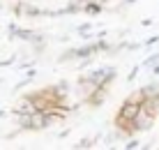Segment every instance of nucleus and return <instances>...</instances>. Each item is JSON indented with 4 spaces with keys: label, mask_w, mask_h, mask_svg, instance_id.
<instances>
[{
    "label": "nucleus",
    "mask_w": 159,
    "mask_h": 150,
    "mask_svg": "<svg viewBox=\"0 0 159 150\" xmlns=\"http://www.w3.org/2000/svg\"><path fill=\"white\" fill-rule=\"evenodd\" d=\"M5 115H7V111H0V120H2V118H5Z\"/></svg>",
    "instance_id": "393cba45"
},
{
    "label": "nucleus",
    "mask_w": 159,
    "mask_h": 150,
    "mask_svg": "<svg viewBox=\"0 0 159 150\" xmlns=\"http://www.w3.org/2000/svg\"><path fill=\"white\" fill-rule=\"evenodd\" d=\"M83 12V5L79 2V0H72V2H67L65 7H60V19L62 16H74V14H81Z\"/></svg>",
    "instance_id": "9b49d317"
},
{
    "label": "nucleus",
    "mask_w": 159,
    "mask_h": 150,
    "mask_svg": "<svg viewBox=\"0 0 159 150\" xmlns=\"http://www.w3.org/2000/svg\"><path fill=\"white\" fill-rule=\"evenodd\" d=\"M88 30H95V26H92V21H85V23H81V26H76V35H83V32H88Z\"/></svg>",
    "instance_id": "f3484780"
},
{
    "label": "nucleus",
    "mask_w": 159,
    "mask_h": 150,
    "mask_svg": "<svg viewBox=\"0 0 159 150\" xmlns=\"http://www.w3.org/2000/svg\"><path fill=\"white\" fill-rule=\"evenodd\" d=\"M139 113H141V104H139V102H131V99L125 97L116 115H120V118H125V120H134Z\"/></svg>",
    "instance_id": "39448f33"
},
{
    "label": "nucleus",
    "mask_w": 159,
    "mask_h": 150,
    "mask_svg": "<svg viewBox=\"0 0 159 150\" xmlns=\"http://www.w3.org/2000/svg\"><path fill=\"white\" fill-rule=\"evenodd\" d=\"M12 65H16V55H7L0 60V67H12Z\"/></svg>",
    "instance_id": "6ab92c4d"
},
{
    "label": "nucleus",
    "mask_w": 159,
    "mask_h": 150,
    "mask_svg": "<svg viewBox=\"0 0 159 150\" xmlns=\"http://www.w3.org/2000/svg\"><path fill=\"white\" fill-rule=\"evenodd\" d=\"M150 72H152V76H159V63L155 65V67H150Z\"/></svg>",
    "instance_id": "5701e85b"
},
{
    "label": "nucleus",
    "mask_w": 159,
    "mask_h": 150,
    "mask_svg": "<svg viewBox=\"0 0 159 150\" xmlns=\"http://www.w3.org/2000/svg\"><path fill=\"white\" fill-rule=\"evenodd\" d=\"M58 65H67V63H76V46H67L60 51V55L56 58Z\"/></svg>",
    "instance_id": "9d476101"
},
{
    "label": "nucleus",
    "mask_w": 159,
    "mask_h": 150,
    "mask_svg": "<svg viewBox=\"0 0 159 150\" xmlns=\"http://www.w3.org/2000/svg\"><path fill=\"white\" fill-rule=\"evenodd\" d=\"M2 9H5V5H2V2H0V12H2Z\"/></svg>",
    "instance_id": "cd10ccee"
},
{
    "label": "nucleus",
    "mask_w": 159,
    "mask_h": 150,
    "mask_svg": "<svg viewBox=\"0 0 159 150\" xmlns=\"http://www.w3.org/2000/svg\"><path fill=\"white\" fill-rule=\"evenodd\" d=\"M104 37H108V30H99L97 32V40H104Z\"/></svg>",
    "instance_id": "4be33fe9"
},
{
    "label": "nucleus",
    "mask_w": 159,
    "mask_h": 150,
    "mask_svg": "<svg viewBox=\"0 0 159 150\" xmlns=\"http://www.w3.org/2000/svg\"><path fill=\"white\" fill-rule=\"evenodd\" d=\"M56 42H69V35H60V37H56Z\"/></svg>",
    "instance_id": "b1692460"
},
{
    "label": "nucleus",
    "mask_w": 159,
    "mask_h": 150,
    "mask_svg": "<svg viewBox=\"0 0 159 150\" xmlns=\"http://www.w3.org/2000/svg\"><path fill=\"white\" fill-rule=\"evenodd\" d=\"M141 106H143V109L148 111V113L159 115V92H155V95H150V97H145Z\"/></svg>",
    "instance_id": "1a4fd4ad"
},
{
    "label": "nucleus",
    "mask_w": 159,
    "mask_h": 150,
    "mask_svg": "<svg viewBox=\"0 0 159 150\" xmlns=\"http://www.w3.org/2000/svg\"><path fill=\"white\" fill-rule=\"evenodd\" d=\"M32 2H42V0H32Z\"/></svg>",
    "instance_id": "c756f323"
},
{
    "label": "nucleus",
    "mask_w": 159,
    "mask_h": 150,
    "mask_svg": "<svg viewBox=\"0 0 159 150\" xmlns=\"http://www.w3.org/2000/svg\"><path fill=\"white\" fill-rule=\"evenodd\" d=\"M30 46H32V55H35V58H39V55L46 53L48 42H37V44H30Z\"/></svg>",
    "instance_id": "f8f14e48"
},
{
    "label": "nucleus",
    "mask_w": 159,
    "mask_h": 150,
    "mask_svg": "<svg viewBox=\"0 0 159 150\" xmlns=\"http://www.w3.org/2000/svg\"><path fill=\"white\" fill-rule=\"evenodd\" d=\"M136 148H143V143H141L136 136H129V138H125V150H136Z\"/></svg>",
    "instance_id": "2eb2a0df"
},
{
    "label": "nucleus",
    "mask_w": 159,
    "mask_h": 150,
    "mask_svg": "<svg viewBox=\"0 0 159 150\" xmlns=\"http://www.w3.org/2000/svg\"><path fill=\"white\" fill-rule=\"evenodd\" d=\"M99 2H104V5H108V2H111V0H99Z\"/></svg>",
    "instance_id": "bb28decb"
},
{
    "label": "nucleus",
    "mask_w": 159,
    "mask_h": 150,
    "mask_svg": "<svg viewBox=\"0 0 159 150\" xmlns=\"http://www.w3.org/2000/svg\"><path fill=\"white\" fill-rule=\"evenodd\" d=\"M99 42L97 40H88L85 44H81V46H76V63H79L81 58H95V55H99Z\"/></svg>",
    "instance_id": "423d86ee"
},
{
    "label": "nucleus",
    "mask_w": 159,
    "mask_h": 150,
    "mask_svg": "<svg viewBox=\"0 0 159 150\" xmlns=\"http://www.w3.org/2000/svg\"><path fill=\"white\" fill-rule=\"evenodd\" d=\"M30 81H32V79H28V76H25L23 81H19V83H16V86L12 88V95H16V92H21V90H25V88L30 86Z\"/></svg>",
    "instance_id": "dca6fc26"
},
{
    "label": "nucleus",
    "mask_w": 159,
    "mask_h": 150,
    "mask_svg": "<svg viewBox=\"0 0 159 150\" xmlns=\"http://www.w3.org/2000/svg\"><path fill=\"white\" fill-rule=\"evenodd\" d=\"M85 76H88V81L92 83V86H97V88H111L113 86V81H116V76H118V69L113 67V65H102V67H92L90 72H85Z\"/></svg>",
    "instance_id": "f257e3e1"
},
{
    "label": "nucleus",
    "mask_w": 159,
    "mask_h": 150,
    "mask_svg": "<svg viewBox=\"0 0 159 150\" xmlns=\"http://www.w3.org/2000/svg\"><path fill=\"white\" fill-rule=\"evenodd\" d=\"M25 76H28V79H35V76H37V69H35V67H30V69H28V74H25Z\"/></svg>",
    "instance_id": "412c9836"
},
{
    "label": "nucleus",
    "mask_w": 159,
    "mask_h": 150,
    "mask_svg": "<svg viewBox=\"0 0 159 150\" xmlns=\"http://www.w3.org/2000/svg\"><path fill=\"white\" fill-rule=\"evenodd\" d=\"M37 30H32V28H21L16 23H9L7 26V37L9 40H21V42H32V37H35Z\"/></svg>",
    "instance_id": "7ed1b4c3"
},
{
    "label": "nucleus",
    "mask_w": 159,
    "mask_h": 150,
    "mask_svg": "<svg viewBox=\"0 0 159 150\" xmlns=\"http://www.w3.org/2000/svg\"><path fill=\"white\" fill-rule=\"evenodd\" d=\"M104 12V2H99V0H90V2L83 5V12L81 14H88L90 19H95V16H99Z\"/></svg>",
    "instance_id": "6e6552de"
},
{
    "label": "nucleus",
    "mask_w": 159,
    "mask_h": 150,
    "mask_svg": "<svg viewBox=\"0 0 159 150\" xmlns=\"http://www.w3.org/2000/svg\"><path fill=\"white\" fill-rule=\"evenodd\" d=\"M95 146H97V141H95V136H92V138H90V136H85V138H81V141H79V143H76V146H74V148H79V150H85V148H95Z\"/></svg>",
    "instance_id": "ddd939ff"
},
{
    "label": "nucleus",
    "mask_w": 159,
    "mask_h": 150,
    "mask_svg": "<svg viewBox=\"0 0 159 150\" xmlns=\"http://www.w3.org/2000/svg\"><path fill=\"white\" fill-rule=\"evenodd\" d=\"M106 99H108V90L106 88H95V90H90L83 97V102H85V106H90V109H99V106H104Z\"/></svg>",
    "instance_id": "20e7f679"
},
{
    "label": "nucleus",
    "mask_w": 159,
    "mask_h": 150,
    "mask_svg": "<svg viewBox=\"0 0 159 150\" xmlns=\"http://www.w3.org/2000/svg\"><path fill=\"white\" fill-rule=\"evenodd\" d=\"M141 69H143V67H141V65H134V67H131V72L127 74V83H134V81H136V76H139V72H141Z\"/></svg>",
    "instance_id": "a211bd4d"
},
{
    "label": "nucleus",
    "mask_w": 159,
    "mask_h": 150,
    "mask_svg": "<svg viewBox=\"0 0 159 150\" xmlns=\"http://www.w3.org/2000/svg\"><path fill=\"white\" fill-rule=\"evenodd\" d=\"M155 44H159V35H152V37H148V40L143 42V46H145V49H150V46H155Z\"/></svg>",
    "instance_id": "aec40b11"
},
{
    "label": "nucleus",
    "mask_w": 159,
    "mask_h": 150,
    "mask_svg": "<svg viewBox=\"0 0 159 150\" xmlns=\"http://www.w3.org/2000/svg\"><path fill=\"white\" fill-rule=\"evenodd\" d=\"M2 83H5V79H2V76H0V86H2Z\"/></svg>",
    "instance_id": "c85d7f7f"
},
{
    "label": "nucleus",
    "mask_w": 159,
    "mask_h": 150,
    "mask_svg": "<svg viewBox=\"0 0 159 150\" xmlns=\"http://www.w3.org/2000/svg\"><path fill=\"white\" fill-rule=\"evenodd\" d=\"M155 120H157V115H152V113H148V111L141 106V113L134 118V129H136V134H143V132H150L152 127H155Z\"/></svg>",
    "instance_id": "f03ea898"
},
{
    "label": "nucleus",
    "mask_w": 159,
    "mask_h": 150,
    "mask_svg": "<svg viewBox=\"0 0 159 150\" xmlns=\"http://www.w3.org/2000/svg\"><path fill=\"white\" fill-rule=\"evenodd\" d=\"M79 2H81V5H85V2H90V0H79Z\"/></svg>",
    "instance_id": "a878e982"
},
{
    "label": "nucleus",
    "mask_w": 159,
    "mask_h": 150,
    "mask_svg": "<svg viewBox=\"0 0 159 150\" xmlns=\"http://www.w3.org/2000/svg\"><path fill=\"white\" fill-rule=\"evenodd\" d=\"M21 12L23 16H28V19H42V7H37V2H32V0H21Z\"/></svg>",
    "instance_id": "0eeeda50"
},
{
    "label": "nucleus",
    "mask_w": 159,
    "mask_h": 150,
    "mask_svg": "<svg viewBox=\"0 0 159 150\" xmlns=\"http://www.w3.org/2000/svg\"><path fill=\"white\" fill-rule=\"evenodd\" d=\"M157 63H159V51H157V53H152V55H148L143 63H141V67H143V69H150V67H155Z\"/></svg>",
    "instance_id": "4468645a"
}]
</instances>
